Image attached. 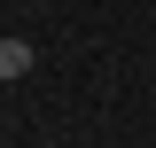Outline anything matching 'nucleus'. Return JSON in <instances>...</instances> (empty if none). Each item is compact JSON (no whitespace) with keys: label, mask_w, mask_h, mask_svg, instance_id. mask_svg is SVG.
Returning <instances> with one entry per match:
<instances>
[{"label":"nucleus","mask_w":156,"mask_h":148,"mask_svg":"<svg viewBox=\"0 0 156 148\" xmlns=\"http://www.w3.org/2000/svg\"><path fill=\"white\" fill-rule=\"evenodd\" d=\"M31 70V47H23V39H0V78H23Z\"/></svg>","instance_id":"1"}]
</instances>
